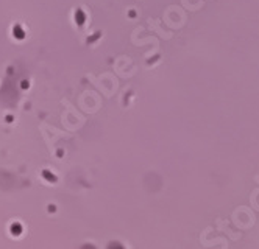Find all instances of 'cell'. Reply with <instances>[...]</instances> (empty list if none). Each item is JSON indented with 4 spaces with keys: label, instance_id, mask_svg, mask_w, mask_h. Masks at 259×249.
<instances>
[{
    "label": "cell",
    "instance_id": "1",
    "mask_svg": "<svg viewBox=\"0 0 259 249\" xmlns=\"http://www.w3.org/2000/svg\"><path fill=\"white\" fill-rule=\"evenodd\" d=\"M254 179H256V182H257V184H259V176H256V178H254Z\"/></svg>",
    "mask_w": 259,
    "mask_h": 249
}]
</instances>
